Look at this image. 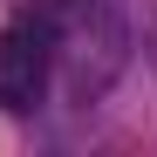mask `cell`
<instances>
[{
    "label": "cell",
    "instance_id": "6da1fadb",
    "mask_svg": "<svg viewBox=\"0 0 157 157\" xmlns=\"http://www.w3.org/2000/svg\"><path fill=\"white\" fill-rule=\"evenodd\" d=\"M55 82V41L41 21H7L0 28V109L28 116Z\"/></svg>",
    "mask_w": 157,
    "mask_h": 157
}]
</instances>
